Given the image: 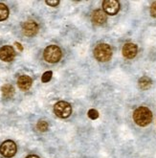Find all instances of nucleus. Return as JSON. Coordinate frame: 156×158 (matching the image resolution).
I'll return each instance as SVG.
<instances>
[{"instance_id":"f03ea898","label":"nucleus","mask_w":156,"mask_h":158,"mask_svg":"<svg viewBox=\"0 0 156 158\" xmlns=\"http://www.w3.org/2000/svg\"><path fill=\"white\" fill-rule=\"evenodd\" d=\"M94 57L101 62H107L112 57V49L108 44L101 43L98 44L94 49Z\"/></svg>"},{"instance_id":"f3484780","label":"nucleus","mask_w":156,"mask_h":158,"mask_svg":"<svg viewBox=\"0 0 156 158\" xmlns=\"http://www.w3.org/2000/svg\"><path fill=\"white\" fill-rule=\"evenodd\" d=\"M52 76H53V72L52 71H47L45 72L44 74L41 77V80L42 83H48L49 80L52 79Z\"/></svg>"},{"instance_id":"6e6552de","label":"nucleus","mask_w":156,"mask_h":158,"mask_svg":"<svg viewBox=\"0 0 156 158\" xmlns=\"http://www.w3.org/2000/svg\"><path fill=\"white\" fill-rule=\"evenodd\" d=\"M22 31L23 34L27 36H34L38 32V25L33 20H29V21L24 22L22 26Z\"/></svg>"},{"instance_id":"f257e3e1","label":"nucleus","mask_w":156,"mask_h":158,"mask_svg":"<svg viewBox=\"0 0 156 158\" xmlns=\"http://www.w3.org/2000/svg\"><path fill=\"white\" fill-rule=\"evenodd\" d=\"M133 120L140 127H146L152 121V113L146 107H140L135 109L133 113Z\"/></svg>"},{"instance_id":"9d476101","label":"nucleus","mask_w":156,"mask_h":158,"mask_svg":"<svg viewBox=\"0 0 156 158\" xmlns=\"http://www.w3.org/2000/svg\"><path fill=\"white\" fill-rule=\"evenodd\" d=\"M92 21L96 25H102L106 21V14L102 10H95L92 13Z\"/></svg>"},{"instance_id":"2eb2a0df","label":"nucleus","mask_w":156,"mask_h":158,"mask_svg":"<svg viewBox=\"0 0 156 158\" xmlns=\"http://www.w3.org/2000/svg\"><path fill=\"white\" fill-rule=\"evenodd\" d=\"M36 128H38L39 131L44 132L48 129V123L45 122V121H39L38 125H36Z\"/></svg>"},{"instance_id":"6ab92c4d","label":"nucleus","mask_w":156,"mask_h":158,"mask_svg":"<svg viewBox=\"0 0 156 158\" xmlns=\"http://www.w3.org/2000/svg\"><path fill=\"white\" fill-rule=\"evenodd\" d=\"M46 4L49 6H52V7H57L59 4V0H47Z\"/></svg>"},{"instance_id":"aec40b11","label":"nucleus","mask_w":156,"mask_h":158,"mask_svg":"<svg viewBox=\"0 0 156 158\" xmlns=\"http://www.w3.org/2000/svg\"><path fill=\"white\" fill-rule=\"evenodd\" d=\"M15 45H16V47H17V49L19 50V51H23V47H22V45L20 43H18V42H15Z\"/></svg>"},{"instance_id":"423d86ee","label":"nucleus","mask_w":156,"mask_h":158,"mask_svg":"<svg viewBox=\"0 0 156 158\" xmlns=\"http://www.w3.org/2000/svg\"><path fill=\"white\" fill-rule=\"evenodd\" d=\"M102 9L106 14L115 15L120 10V3L117 0H104L102 2Z\"/></svg>"},{"instance_id":"9b49d317","label":"nucleus","mask_w":156,"mask_h":158,"mask_svg":"<svg viewBox=\"0 0 156 158\" xmlns=\"http://www.w3.org/2000/svg\"><path fill=\"white\" fill-rule=\"evenodd\" d=\"M32 83H33L32 79L27 75L20 76L17 80V86L23 91H26L28 89H30L32 86Z\"/></svg>"},{"instance_id":"0eeeda50","label":"nucleus","mask_w":156,"mask_h":158,"mask_svg":"<svg viewBox=\"0 0 156 158\" xmlns=\"http://www.w3.org/2000/svg\"><path fill=\"white\" fill-rule=\"evenodd\" d=\"M15 57V53L12 46L6 45L0 48V59L5 62H13Z\"/></svg>"},{"instance_id":"4468645a","label":"nucleus","mask_w":156,"mask_h":158,"mask_svg":"<svg viewBox=\"0 0 156 158\" xmlns=\"http://www.w3.org/2000/svg\"><path fill=\"white\" fill-rule=\"evenodd\" d=\"M9 17V9L3 3H0V21H3Z\"/></svg>"},{"instance_id":"7ed1b4c3","label":"nucleus","mask_w":156,"mask_h":158,"mask_svg":"<svg viewBox=\"0 0 156 158\" xmlns=\"http://www.w3.org/2000/svg\"><path fill=\"white\" fill-rule=\"evenodd\" d=\"M43 56H44V59L46 60L47 62L56 63L61 59L62 53H61V50L59 46L49 45L48 47L45 48Z\"/></svg>"},{"instance_id":"a211bd4d","label":"nucleus","mask_w":156,"mask_h":158,"mask_svg":"<svg viewBox=\"0 0 156 158\" xmlns=\"http://www.w3.org/2000/svg\"><path fill=\"white\" fill-rule=\"evenodd\" d=\"M150 14L152 17L156 18V1L152 3V5L150 7Z\"/></svg>"},{"instance_id":"39448f33","label":"nucleus","mask_w":156,"mask_h":158,"mask_svg":"<svg viewBox=\"0 0 156 158\" xmlns=\"http://www.w3.org/2000/svg\"><path fill=\"white\" fill-rule=\"evenodd\" d=\"M0 153L7 158H11L15 156L16 153V145L14 141L7 140L3 142L2 145L0 146Z\"/></svg>"},{"instance_id":"412c9836","label":"nucleus","mask_w":156,"mask_h":158,"mask_svg":"<svg viewBox=\"0 0 156 158\" xmlns=\"http://www.w3.org/2000/svg\"><path fill=\"white\" fill-rule=\"evenodd\" d=\"M26 158H39L38 155H34V154H32V155H29V156H27Z\"/></svg>"},{"instance_id":"20e7f679","label":"nucleus","mask_w":156,"mask_h":158,"mask_svg":"<svg viewBox=\"0 0 156 158\" xmlns=\"http://www.w3.org/2000/svg\"><path fill=\"white\" fill-rule=\"evenodd\" d=\"M54 111H55V114L57 117L65 119V118H68V117L71 115L72 107L69 103L64 102V101H60V102L57 103L55 104Z\"/></svg>"},{"instance_id":"dca6fc26","label":"nucleus","mask_w":156,"mask_h":158,"mask_svg":"<svg viewBox=\"0 0 156 158\" xmlns=\"http://www.w3.org/2000/svg\"><path fill=\"white\" fill-rule=\"evenodd\" d=\"M87 115L91 120H96L99 118V112H98L96 109H90L87 112Z\"/></svg>"},{"instance_id":"ddd939ff","label":"nucleus","mask_w":156,"mask_h":158,"mask_svg":"<svg viewBox=\"0 0 156 158\" xmlns=\"http://www.w3.org/2000/svg\"><path fill=\"white\" fill-rule=\"evenodd\" d=\"M151 80L149 78V77H142V78L139 80L138 84H139V87L143 90H147V89H149L151 86Z\"/></svg>"},{"instance_id":"f8f14e48","label":"nucleus","mask_w":156,"mask_h":158,"mask_svg":"<svg viewBox=\"0 0 156 158\" xmlns=\"http://www.w3.org/2000/svg\"><path fill=\"white\" fill-rule=\"evenodd\" d=\"M1 91H2L3 96L5 97V98H12L15 94V89H14L13 86L8 84V83L2 86Z\"/></svg>"},{"instance_id":"1a4fd4ad","label":"nucleus","mask_w":156,"mask_h":158,"mask_svg":"<svg viewBox=\"0 0 156 158\" xmlns=\"http://www.w3.org/2000/svg\"><path fill=\"white\" fill-rule=\"evenodd\" d=\"M123 55L126 59H133L135 58V56L137 55L138 52V47L136 44L134 43H126L123 47Z\"/></svg>"}]
</instances>
